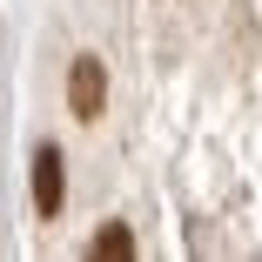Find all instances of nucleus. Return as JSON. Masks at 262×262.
<instances>
[{
  "label": "nucleus",
  "mask_w": 262,
  "mask_h": 262,
  "mask_svg": "<svg viewBox=\"0 0 262 262\" xmlns=\"http://www.w3.org/2000/svg\"><path fill=\"white\" fill-rule=\"evenodd\" d=\"M68 108H74V121H101V108H108V68L94 54H81L68 68Z\"/></svg>",
  "instance_id": "f257e3e1"
},
{
  "label": "nucleus",
  "mask_w": 262,
  "mask_h": 262,
  "mask_svg": "<svg viewBox=\"0 0 262 262\" xmlns=\"http://www.w3.org/2000/svg\"><path fill=\"white\" fill-rule=\"evenodd\" d=\"M94 255H101V262H128V255H135V235H128L121 222H101V235H94Z\"/></svg>",
  "instance_id": "7ed1b4c3"
},
{
  "label": "nucleus",
  "mask_w": 262,
  "mask_h": 262,
  "mask_svg": "<svg viewBox=\"0 0 262 262\" xmlns=\"http://www.w3.org/2000/svg\"><path fill=\"white\" fill-rule=\"evenodd\" d=\"M61 195H68L61 148H54V141H40V148H34V208H40V215H61Z\"/></svg>",
  "instance_id": "f03ea898"
}]
</instances>
